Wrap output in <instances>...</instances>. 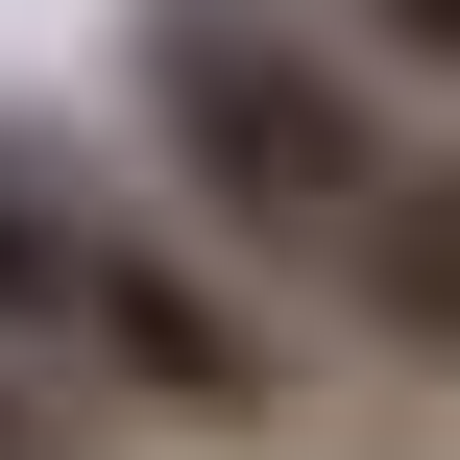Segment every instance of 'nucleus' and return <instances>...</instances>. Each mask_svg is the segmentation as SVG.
I'll return each mask as SVG.
<instances>
[{
	"mask_svg": "<svg viewBox=\"0 0 460 460\" xmlns=\"http://www.w3.org/2000/svg\"><path fill=\"white\" fill-rule=\"evenodd\" d=\"M0 364L73 388L97 437H291L315 315L267 267H218L97 121H24L0 97Z\"/></svg>",
	"mask_w": 460,
	"mask_h": 460,
	"instance_id": "nucleus-1",
	"label": "nucleus"
},
{
	"mask_svg": "<svg viewBox=\"0 0 460 460\" xmlns=\"http://www.w3.org/2000/svg\"><path fill=\"white\" fill-rule=\"evenodd\" d=\"M121 121H146V194L218 267H267L291 315H340V267L412 218V170L460 146L437 97L364 73L315 0H121Z\"/></svg>",
	"mask_w": 460,
	"mask_h": 460,
	"instance_id": "nucleus-2",
	"label": "nucleus"
},
{
	"mask_svg": "<svg viewBox=\"0 0 460 460\" xmlns=\"http://www.w3.org/2000/svg\"><path fill=\"white\" fill-rule=\"evenodd\" d=\"M315 24H340L364 73H412V97H437V121H460V0H315Z\"/></svg>",
	"mask_w": 460,
	"mask_h": 460,
	"instance_id": "nucleus-3",
	"label": "nucleus"
},
{
	"mask_svg": "<svg viewBox=\"0 0 460 460\" xmlns=\"http://www.w3.org/2000/svg\"><path fill=\"white\" fill-rule=\"evenodd\" d=\"M0 460H121V437H97L73 388H24V364H0Z\"/></svg>",
	"mask_w": 460,
	"mask_h": 460,
	"instance_id": "nucleus-4",
	"label": "nucleus"
}]
</instances>
